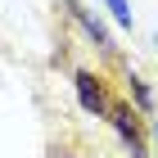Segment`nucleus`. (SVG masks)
Segmentation results:
<instances>
[{
  "label": "nucleus",
  "instance_id": "1",
  "mask_svg": "<svg viewBox=\"0 0 158 158\" xmlns=\"http://www.w3.org/2000/svg\"><path fill=\"white\" fill-rule=\"evenodd\" d=\"M109 122H113V131L122 135V145L131 149V158H145V154H149V145H145V127H140V113H135L131 104L109 99Z\"/></svg>",
  "mask_w": 158,
  "mask_h": 158
},
{
  "label": "nucleus",
  "instance_id": "2",
  "mask_svg": "<svg viewBox=\"0 0 158 158\" xmlns=\"http://www.w3.org/2000/svg\"><path fill=\"white\" fill-rule=\"evenodd\" d=\"M73 86H77V99H81V109L86 113H95V118H109V90H104V81H99L95 73H77L73 77Z\"/></svg>",
  "mask_w": 158,
  "mask_h": 158
},
{
  "label": "nucleus",
  "instance_id": "3",
  "mask_svg": "<svg viewBox=\"0 0 158 158\" xmlns=\"http://www.w3.org/2000/svg\"><path fill=\"white\" fill-rule=\"evenodd\" d=\"M68 9H73V14H77V23H81L86 32L95 36V45H99V50H113V41H109V32H104V23H99L95 14H86L81 5H77V0H73V5H68Z\"/></svg>",
  "mask_w": 158,
  "mask_h": 158
},
{
  "label": "nucleus",
  "instance_id": "4",
  "mask_svg": "<svg viewBox=\"0 0 158 158\" xmlns=\"http://www.w3.org/2000/svg\"><path fill=\"white\" fill-rule=\"evenodd\" d=\"M131 99H135V109H154V95H149V86L145 81H140V77H131Z\"/></svg>",
  "mask_w": 158,
  "mask_h": 158
},
{
  "label": "nucleus",
  "instance_id": "5",
  "mask_svg": "<svg viewBox=\"0 0 158 158\" xmlns=\"http://www.w3.org/2000/svg\"><path fill=\"white\" fill-rule=\"evenodd\" d=\"M104 5H109V14L118 18L122 27H131V5H127V0H104Z\"/></svg>",
  "mask_w": 158,
  "mask_h": 158
},
{
  "label": "nucleus",
  "instance_id": "6",
  "mask_svg": "<svg viewBox=\"0 0 158 158\" xmlns=\"http://www.w3.org/2000/svg\"><path fill=\"white\" fill-rule=\"evenodd\" d=\"M68 5H73V0H68Z\"/></svg>",
  "mask_w": 158,
  "mask_h": 158
}]
</instances>
